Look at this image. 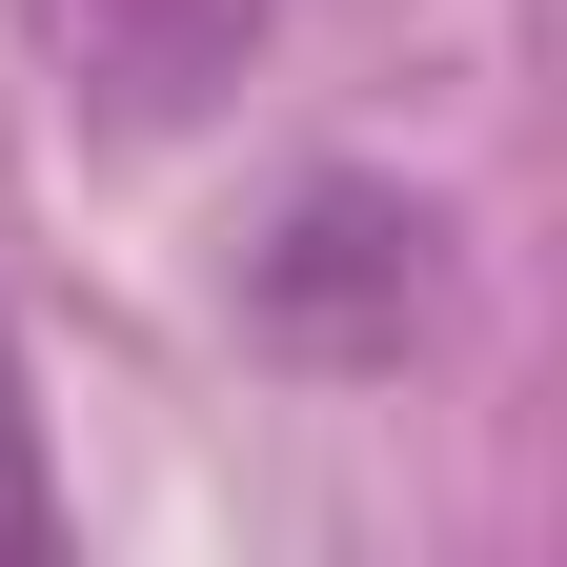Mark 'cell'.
Masks as SVG:
<instances>
[{"mask_svg":"<svg viewBox=\"0 0 567 567\" xmlns=\"http://www.w3.org/2000/svg\"><path fill=\"white\" fill-rule=\"evenodd\" d=\"M425 305H446V224H425L405 183H305L244 244V324L284 344V365H405Z\"/></svg>","mask_w":567,"mask_h":567,"instance_id":"cell-1","label":"cell"},{"mask_svg":"<svg viewBox=\"0 0 567 567\" xmlns=\"http://www.w3.org/2000/svg\"><path fill=\"white\" fill-rule=\"evenodd\" d=\"M21 21H41V61H61V102H82V122L163 142V122H203V102L264 61L284 0H21Z\"/></svg>","mask_w":567,"mask_h":567,"instance_id":"cell-2","label":"cell"},{"mask_svg":"<svg viewBox=\"0 0 567 567\" xmlns=\"http://www.w3.org/2000/svg\"><path fill=\"white\" fill-rule=\"evenodd\" d=\"M0 547H41V466H21V365H0Z\"/></svg>","mask_w":567,"mask_h":567,"instance_id":"cell-3","label":"cell"}]
</instances>
